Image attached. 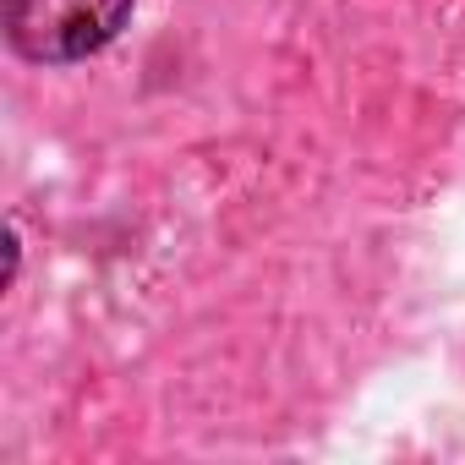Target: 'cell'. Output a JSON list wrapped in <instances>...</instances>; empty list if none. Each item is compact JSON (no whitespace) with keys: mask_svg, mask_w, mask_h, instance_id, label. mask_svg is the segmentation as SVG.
Returning <instances> with one entry per match:
<instances>
[{"mask_svg":"<svg viewBox=\"0 0 465 465\" xmlns=\"http://www.w3.org/2000/svg\"><path fill=\"white\" fill-rule=\"evenodd\" d=\"M132 0H6V34L28 61H83L121 34Z\"/></svg>","mask_w":465,"mask_h":465,"instance_id":"obj_1","label":"cell"}]
</instances>
